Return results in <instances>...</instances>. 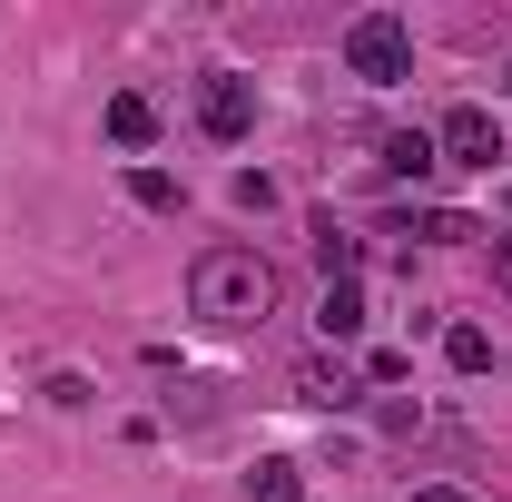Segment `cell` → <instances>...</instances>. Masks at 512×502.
<instances>
[{"mask_svg":"<svg viewBox=\"0 0 512 502\" xmlns=\"http://www.w3.org/2000/svg\"><path fill=\"white\" fill-rule=\"evenodd\" d=\"M276 296H286V286H276V266L256 247H207L197 276H188V306L207 315V325H266Z\"/></svg>","mask_w":512,"mask_h":502,"instance_id":"1","label":"cell"},{"mask_svg":"<svg viewBox=\"0 0 512 502\" xmlns=\"http://www.w3.org/2000/svg\"><path fill=\"white\" fill-rule=\"evenodd\" d=\"M345 69H355V79H375V89L414 79V30H404L394 10H365V20H345Z\"/></svg>","mask_w":512,"mask_h":502,"instance_id":"2","label":"cell"},{"mask_svg":"<svg viewBox=\"0 0 512 502\" xmlns=\"http://www.w3.org/2000/svg\"><path fill=\"white\" fill-rule=\"evenodd\" d=\"M197 128L217 138V148H237L256 128V89L237 79V69H217V79H197Z\"/></svg>","mask_w":512,"mask_h":502,"instance_id":"3","label":"cell"},{"mask_svg":"<svg viewBox=\"0 0 512 502\" xmlns=\"http://www.w3.org/2000/svg\"><path fill=\"white\" fill-rule=\"evenodd\" d=\"M434 158H444V168H493V158H503V128H493V109H473V99H463V109H444V128H434Z\"/></svg>","mask_w":512,"mask_h":502,"instance_id":"4","label":"cell"},{"mask_svg":"<svg viewBox=\"0 0 512 502\" xmlns=\"http://www.w3.org/2000/svg\"><path fill=\"white\" fill-rule=\"evenodd\" d=\"M316 325L335 335V345H355V335H365V286H355V276H335V286H325V306H316Z\"/></svg>","mask_w":512,"mask_h":502,"instance_id":"5","label":"cell"},{"mask_svg":"<svg viewBox=\"0 0 512 502\" xmlns=\"http://www.w3.org/2000/svg\"><path fill=\"white\" fill-rule=\"evenodd\" d=\"M434 168H444V158H434L424 128H394V138H384V178H434Z\"/></svg>","mask_w":512,"mask_h":502,"instance_id":"6","label":"cell"},{"mask_svg":"<svg viewBox=\"0 0 512 502\" xmlns=\"http://www.w3.org/2000/svg\"><path fill=\"white\" fill-rule=\"evenodd\" d=\"M109 138H119V148H148V138H158V109H148L138 89H119V99H109Z\"/></svg>","mask_w":512,"mask_h":502,"instance_id":"7","label":"cell"},{"mask_svg":"<svg viewBox=\"0 0 512 502\" xmlns=\"http://www.w3.org/2000/svg\"><path fill=\"white\" fill-rule=\"evenodd\" d=\"M128 197H138V207H158V217H178V207H188V188H178L168 168H128Z\"/></svg>","mask_w":512,"mask_h":502,"instance_id":"8","label":"cell"},{"mask_svg":"<svg viewBox=\"0 0 512 502\" xmlns=\"http://www.w3.org/2000/svg\"><path fill=\"white\" fill-rule=\"evenodd\" d=\"M316 256H325V286H335V276H355V237H345V227H335V217H316Z\"/></svg>","mask_w":512,"mask_h":502,"instance_id":"9","label":"cell"},{"mask_svg":"<svg viewBox=\"0 0 512 502\" xmlns=\"http://www.w3.org/2000/svg\"><path fill=\"white\" fill-rule=\"evenodd\" d=\"M444 355H453V375H483V365H493V335H483V325H453Z\"/></svg>","mask_w":512,"mask_h":502,"instance_id":"10","label":"cell"},{"mask_svg":"<svg viewBox=\"0 0 512 502\" xmlns=\"http://www.w3.org/2000/svg\"><path fill=\"white\" fill-rule=\"evenodd\" d=\"M247 493H256V502H306V483H296V463H256Z\"/></svg>","mask_w":512,"mask_h":502,"instance_id":"11","label":"cell"},{"mask_svg":"<svg viewBox=\"0 0 512 502\" xmlns=\"http://www.w3.org/2000/svg\"><path fill=\"white\" fill-rule=\"evenodd\" d=\"M493 286L512 296V237H493Z\"/></svg>","mask_w":512,"mask_h":502,"instance_id":"12","label":"cell"},{"mask_svg":"<svg viewBox=\"0 0 512 502\" xmlns=\"http://www.w3.org/2000/svg\"><path fill=\"white\" fill-rule=\"evenodd\" d=\"M414 502H473V493H463V483H424Z\"/></svg>","mask_w":512,"mask_h":502,"instance_id":"13","label":"cell"}]
</instances>
